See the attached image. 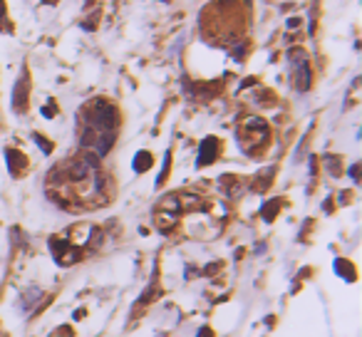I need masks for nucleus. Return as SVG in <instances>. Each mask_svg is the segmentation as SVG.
I'll use <instances>...</instances> for the list:
<instances>
[{"label":"nucleus","mask_w":362,"mask_h":337,"mask_svg":"<svg viewBox=\"0 0 362 337\" xmlns=\"http://www.w3.org/2000/svg\"><path fill=\"white\" fill-rule=\"evenodd\" d=\"M79 127L117 132V127H119V112L107 99H92L87 107L79 109Z\"/></svg>","instance_id":"f257e3e1"},{"label":"nucleus","mask_w":362,"mask_h":337,"mask_svg":"<svg viewBox=\"0 0 362 337\" xmlns=\"http://www.w3.org/2000/svg\"><path fill=\"white\" fill-rule=\"evenodd\" d=\"M268 141V124L258 117H251L243 122V127L238 129V144L246 154H256L266 146Z\"/></svg>","instance_id":"f03ea898"},{"label":"nucleus","mask_w":362,"mask_h":337,"mask_svg":"<svg viewBox=\"0 0 362 337\" xmlns=\"http://www.w3.org/2000/svg\"><path fill=\"white\" fill-rule=\"evenodd\" d=\"M290 60V77H293V84L298 92H305L310 89V65H308V57L303 50H290L288 52Z\"/></svg>","instance_id":"7ed1b4c3"},{"label":"nucleus","mask_w":362,"mask_h":337,"mask_svg":"<svg viewBox=\"0 0 362 337\" xmlns=\"http://www.w3.org/2000/svg\"><path fill=\"white\" fill-rule=\"evenodd\" d=\"M27 94H30V74H27V69H22L15 82V89H12V109L17 114H22L27 109Z\"/></svg>","instance_id":"20e7f679"},{"label":"nucleus","mask_w":362,"mask_h":337,"mask_svg":"<svg viewBox=\"0 0 362 337\" xmlns=\"http://www.w3.org/2000/svg\"><path fill=\"white\" fill-rule=\"evenodd\" d=\"M218 156V139L216 136H206L204 139V144H201V149H199V166H209V164H214Z\"/></svg>","instance_id":"39448f33"},{"label":"nucleus","mask_w":362,"mask_h":337,"mask_svg":"<svg viewBox=\"0 0 362 337\" xmlns=\"http://www.w3.org/2000/svg\"><path fill=\"white\" fill-rule=\"evenodd\" d=\"M5 161H7V171H10L12 176H20V174L27 169V156L20 154L17 149H7V151H5Z\"/></svg>","instance_id":"423d86ee"},{"label":"nucleus","mask_w":362,"mask_h":337,"mask_svg":"<svg viewBox=\"0 0 362 337\" xmlns=\"http://www.w3.org/2000/svg\"><path fill=\"white\" fill-rule=\"evenodd\" d=\"M176 221H179L176 213H169V211H159L156 213V228L159 231H171L176 226Z\"/></svg>","instance_id":"0eeeda50"},{"label":"nucleus","mask_w":362,"mask_h":337,"mask_svg":"<svg viewBox=\"0 0 362 337\" xmlns=\"http://www.w3.org/2000/svg\"><path fill=\"white\" fill-rule=\"evenodd\" d=\"M151 164H154V159H151L149 151H139V154L134 156V171H137V174H142V171H146V169H151Z\"/></svg>","instance_id":"6e6552de"},{"label":"nucleus","mask_w":362,"mask_h":337,"mask_svg":"<svg viewBox=\"0 0 362 337\" xmlns=\"http://www.w3.org/2000/svg\"><path fill=\"white\" fill-rule=\"evenodd\" d=\"M281 206H283V201H281V199H271V201H268L266 206H263V208H261V216H263V218L271 223V221L276 218V213H278V208H281Z\"/></svg>","instance_id":"1a4fd4ad"},{"label":"nucleus","mask_w":362,"mask_h":337,"mask_svg":"<svg viewBox=\"0 0 362 337\" xmlns=\"http://www.w3.org/2000/svg\"><path fill=\"white\" fill-rule=\"evenodd\" d=\"M273 171H276V169H268L266 174L261 171V174L256 176V181H253V191H266V189L271 186V179H273Z\"/></svg>","instance_id":"9d476101"},{"label":"nucleus","mask_w":362,"mask_h":337,"mask_svg":"<svg viewBox=\"0 0 362 337\" xmlns=\"http://www.w3.org/2000/svg\"><path fill=\"white\" fill-rule=\"evenodd\" d=\"M335 270H338L340 275H345L348 280H355V268H353L348 261H335Z\"/></svg>","instance_id":"9b49d317"},{"label":"nucleus","mask_w":362,"mask_h":337,"mask_svg":"<svg viewBox=\"0 0 362 337\" xmlns=\"http://www.w3.org/2000/svg\"><path fill=\"white\" fill-rule=\"evenodd\" d=\"M32 139L37 141V146H40L45 154H50V151H52V141H50V139H45L42 134H32Z\"/></svg>","instance_id":"f8f14e48"},{"label":"nucleus","mask_w":362,"mask_h":337,"mask_svg":"<svg viewBox=\"0 0 362 337\" xmlns=\"http://www.w3.org/2000/svg\"><path fill=\"white\" fill-rule=\"evenodd\" d=\"M325 166L330 169V174L333 176H340L343 171H340V166H338V156H325Z\"/></svg>","instance_id":"ddd939ff"},{"label":"nucleus","mask_w":362,"mask_h":337,"mask_svg":"<svg viewBox=\"0 0 362 337\" xmlns=\"http://www.w3.org/2000/svg\"><path fill=\"white\" fill-rule=\"evenodd\" d=\"M169 164H171V156L166 154V164H164V169H161V174H159V179H156V189L166 181V176H169Z\"/></svg>","instance_id":"4468645a"},{"label":"nucleus","mask_w":362,"mask_h":337,"mask_svg":"<svg viewBox=\"0 0 362 337\" xmlns=\"http://www.w3.org/2000/svg\"><path fill=\"white\" fill-rule=\"evenodd\" d=\"M97 20H99V12H94V15L87 20V30H94V27H97Z\"/></svg>","instance_id":"2eb2a0df"},{"label":"nucleus","mask_w":362,"mask_h":337,"mask_svg":"<svg viewBox=\"0 0 362 337\" xmlns=\"http://www.w3.org/2000/svg\"><path fill=\"white\" fill-rule=\"evenodd\" d=\"M42 114H45V117H55V104L50 102L47 107H42Z\"/></svg>","instance_id":"dca6fc26"},{"label":"nucleus","mask_w":362,"mask_h":337,"mask_svg":"<svg viewBox=\"0 0 362 337\" xmlns=\"http://www.w3.org/2000/svg\"><path fill=\"white\" fill-rule=\"evenodd\" d=\"M350 176H353V179H355V181H358V179H360V164H355V166H353V169H350Z\"/></svg>","instance_id":"f3484780"},{"label":"nucleus","mask_w":362,"mask_h":337,"mask_svg":"<svg viewBox=\"0 0 362 337\" xmlns=\"http://www.w3.org/2000/svg\"><path fill=\"white\" fill-rule=\"evenodd\" d=\"M218 268H221V263H214V266H209V268H204V273H206V275H214V273H216Z\"/></svg>","instance_id":"a211bd4d"},{"label":"nucleus","mask_w":362,"mask_h":337,"mask_svg":"<svg viewBox=\"0 0 362 337\" xmlns=\"http://www.w3.org/2000/svg\"><path fill=\"white\" fill-rule=\"evenodd\" d=\"M300 22H303V20H300V17H290V20H288V27H298V25H300Z\"/></svg>","instance_id":"6ab92c4d"},{"label":"nucleus","mask_w":362,"mask_h":337,"mask_svg":"<svg viewBox=\"0 0 362 337\" xmlns=\"http://www.w3.org/2000/svg\"><path fill=\"white\" fill-rule=\"evenodd\" d=\"M199 337H214V333H211V330H209V328H204V330H201V333H199Z\"/></svg>","instance_id":"aec40b11"},{"label":"nucleus","mask_w":362,"mask_h":337,"mask_svg":"<svg viewBox=\"0 0 362 337\" xmlns=\"http://www.w3.org/2000/svg\"><path fill=\"white\" fill-rule=\"evenodd\" d=\"M2 15H5V2L0 0V17H2Z\"/></svg>","instance_id":"412c9836"},{"label":"nucleus","mask_w":362,"mask_h":337,"mask_svg":"<svg viewBox=\"0 0 362 337\" xmlns=\"http://www.w3.org/2000/svg\"><path fill=\"white\" fill-rule=\"evenodd\" d=\"M92 2H94V0H84V5H92Z\"/></svg>","instance_id":"4be33fe9"}]
</instances>
